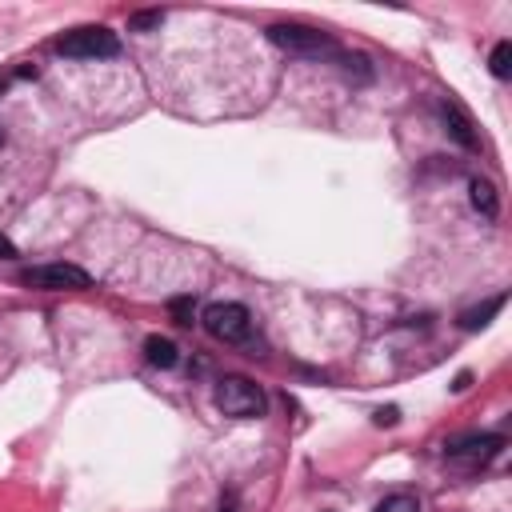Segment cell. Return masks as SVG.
<instances>
[{
	"label": "cell",
	"mask_w": 512,
	"mask_h": 512,
	"mask_svg": "<svg viewBox=\"0 0 512 512\" xmlns=\"http://www.w3.org/2000/svg\"><path fill=\"white\" fill-rule=\"evenodd\" d=\"M268 40L276 44V48H284V52H296V56H316V60H344V52H340V44L328 36V32H320V28H308V24H272L268 28Z\"/></svg>",
	"instance_id": "cell-1"
},
{
	"label": "cell",
	"mask_w": 512,
	"mask_h": 512,
	"mask_svg": "<svg viewBox=\"0 0 512 512\" xmlns=\"http://www.w3.org/2000/svg\"><path fill=\"white\" fill-rule=\"evenodd\" d=\"M56 52L60 56H72V60H108L120 52V36L100 28V24H84V28H72L56 40Z\"/></svg>",
	"instance_id": "cell-2"
},
{
	"label": "cell",
	"mask_w": 512,
	"mask_h": 512,
	"mask_svg": "<svg viewBox=\"0 0 512 512\" xmlns=\"http://www.w3.org/2000/svg\"><path fill=\"white\" fill-rule=\"evenodd\" d=\"M204 332L220 344H244L252 336V312L236 300H224V304H208L204 316H200Z\"/></svg>",
	"instance_id": "cell-3"
},
{
	"label": "cell",
	"mask_w": 512,
	"mask_h": 512,
	"mask_svg": "<svg viewBox=\"0 0 512 512\" xmlns=\"http://www.w3.org/2000/svg\"><path fill=\"white\" fill-rule=\"evenodd\" d=\"M216 408L232 420H256L264 416V392L248 376H224L216 384Z\"/></svg>",
	"instance_id": "cell-4"
},
{
	"label": "cell",
	"mask_w": 512,
	"mask_h": 512,
	"mask_svg": "<svg viewBox=\"0 0 512 512\" xmlns=\"http://www.w3.org/2000/svg\"><path fill=\"white\" fill-rule=\"evenodd\" d=\"M20 284H28V288H44V292H64V288H88L92 276H88L80 264H64V260H56V264L24 268V272H20Z\"/></svg>",
	"instance_id": "cell-5"
},
{
	"label": "cell",
	"mask_w": 512,
	"mask_h": 512,
	"mask_svg": "<svg viewBox=\"0 0 512 512\" xmlns=\"http://www.w3.org/2000/svg\"><path fill=\"white\" fill-rule=\"evenodd\" d=\"M500 448H504V436H464V440H452V444H448V456H452V460L484 464V460H492Z\"/></svg>",
	"instance_id": "cell-6"
},
{
	"label": "cell",
	"mask_w": 512,
	"mask_h": 512,
	"mask_svg": "<svg viewBox=\"0 0 512 512\" xmlns=\"http://www.w3.org/2000/svg\"><path fill=\"white\" fill-rule=\"evenodd\" d=\"M440 112H444V124H448L452 140H456V144H464V148H476V132H472V120H468V116H464L456 104H444Z\"/></svg>",
	"instance_id": "cell-7"
},
{
	"label": "cell",
	"mask_w": 512,
	"mask_h": 512,
	"mask_svg": "<svg viewBox=\"0 0 512 512\" xmlns=\"http://www.w3.org/2000/svg\"><path fill=\"white\" fill-rule=\"evenodd\" d=\"M468 192H472V208H476L484 220H496V216H500V196H496V188H492L488 180H472Z\"/></svg>",
	"instance_id": "cell-8"
},
{
	"label": "cell",
	"mask_w": 512,
	"mask_h": 512,
	"mask_svg": "<svg viewBox=\"0 0 512 512\" xmlns=\"http://www.w3.org/2000/svg\"><path fill=\"white\" fill-rule=\"evenodd\" d=\"M144 356H148V364H156V368H172V364L180 360V352H176V344H172L168 336H148V340H144Z\"/></svg>",
	"instance_id": "cell-9"
},
{
	"label": "cell",
	"mask_w": 512,
	"mask_h": 512,
	"mask_svg": "<svg viewBox=\"0 0 512 512\" xmlns=\"http://www.w3.org/2000/svg\"><path fill=\"white\" fill-rule=\"evenodd\" d=\"M500 308H504V296H492V300H484L480 308H468V312L460 316V328H468V332H472V328H484L488 316H496Z\"/></svg>",
	"instance_id": "cell-10"
},
{
	"label": "cell",
	"mask_w": 512,
	"mask_h": 512,
	"mask_svg": "<svg viewBox=\"0 0 512 512\" xmlns=\"http://www.w3.org/2000/svg\"><path fill=\"white\" fill-rule=\"evenodd\" d=\"M372 512H420V500H416L412 492H392V496H384Z\"/></svg>",
	"instance_id": "cell-11"
},
{
	"label": "cell",
	"mask_w": 512,
	"mask_h": 512,
	"mask_svg": "<svg viewBox=\"0 0 512 512\" xmlns=\"http://www.w3.org/2000/svg\"><path fill=\"white\" fill-rule=\"evenodd\" d=\"M488 68H492V76H496V80H504V76L512 72V44H508V40H500V44L492 48Z\"/></svg>",
	"instance_id": "cell-12"
},
{
	"label": "cell",
	"mask_w": 512,
	"mask_h": 512,
	"mask_svg": "<svg viewBox=\"0 0 512 512\" xmlns=\"http://www.w3.org/2000/svg\"><path fill=\"white\" fill-rule=\"evenodd\" d=\"M168 312H172V320H176V324H192V312H196V300H192V296H176V300L168 304Z\"/></svg>",
	"instance_id": "cell-13"
},
{
	"label": "cell",
	"mask_w": 512,
	"mask_h": 512,
	"mask_svg": "<svg viewBox=\"0 0 512 512\" xmlns=\"http://www.w3.org/2000/svg\"><path fill=\"white\" fill-rule=\"evenodd\" d=\"M160 20H164L160 12H136V16H132V28H136V32H144V28H156Z\"/></svg>",
	"instance_id": "cell-14"
},
{
	"label": "cell",
	"mask_w": 512,
	"mask_h": 512,
	"mask_svg": "<svg viewBox=\"0 0 512 512\" xmlns=\"http://www.w3.org/2000/svg\"><path fill=\"white\" fill-rule=\"evenodd\" d=\"M12 256H16V244H12V240L0 232V260H12Z\"/></svg>",
	"instance_id": "cell-15"
},
{
	"label": "cell",
	"mask_w": 512,
	"mask_h": 512,
	"mask_svg": "<svg viewBox=\"0 0 512 512\" xmlns=\"http://www.w3.org/2000/svg\"><path fill=\"white\" fill-rule=\"evenodd\" d=\"M396 420V408H384V412H376V424H392Z\"/></svg>",
	"instance_id": "cell-16"
},
{
	"label": "cell",
	"mask_w": 512,
	"mask_h": 512,
	"mask_svg": "<svg viewBox=\"0 0 512 512\" xmlns=\"http://www.w3.org/2000/svg\"><path fill=\"white\" fill-rule=\"evenodd\" d=\"M4 88H8V76H0V92H4Z\"/></svg>",
	"instance_id": "cell-17"
},
{
	"label": "cell",
	"mask_w": 512,
	"mask_h": 512,
	"mask_svg": "<svg viewBox=\"0 0 512 512\" xmlns=\"http://www.w3.org/2000/svg\"><path fill=\"white\" fill-rule=\"evenodd\" d=\"M220 512H236V508H232V504H224V508H220Z\"/></svg>",
	"instance_id": "cell-18"
},
{
	"label": "cell",
	"mask_w": 512,
	"mask_h": 512,
	"mask_svg": "<svg viewBox=\"0 0 512 512\" xmlns=\"http://www.w3.org/2000/svg\"><path fill=\"white\" fill-rule=\"evenodd\" d=\"M0 144H4V132H0Z\"/></svg>",
	"instance_id": "cell-19"
},
{
	"label": "cell",
	"mask_w": 512,
	"mask_h": 512,
	"mask_svg": "<svg viewBox=\"0 0 512 512\" xmlns=\"http://www.w3.org/2000/svg\"><path fill=\"white\" fill-rule=\"evenodd\" d=\"M324 512H332V508H324Z\"/></svg>",
	"instance_id": "cell-20"
}]
</instances>
